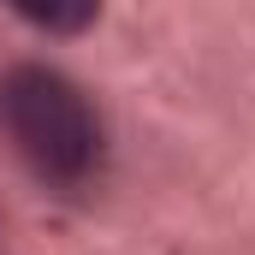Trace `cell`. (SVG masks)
Returning <instances> with one entry per match:
<instances>
[{
  "label": "cell",
  "mask_w": 255,
  "mask_h": 255,
  "mask_svg": "<svg viewBox=\"0 0 255 255\" xmlns=\"http://www.w3.org/2000/svg\"><path fill=\"white\" fill-rule=\"evenodd\" d=\"M0 136L42 184H60V190L89 184L107 148L101 113L89 107V95L65 71L36 60L0 71Z\"/></svg>",
  "instance_id": "cell-1"
},
{
  "label": "cell",
  "mask_w": 255,
  "mask_h": 255,
  "mask_svg": "<svg viewBox=\"0 0 255 255\" xmlns=\"http://www.w3.org/2000/svg\"><path fill=\"white\" fill-rule=\"evenodd\" d=\"M24 24L48 30V36H83L101 18V0H6Z\"/></svg>",
  "instance_id": "cell-2"
}]
</instances>
